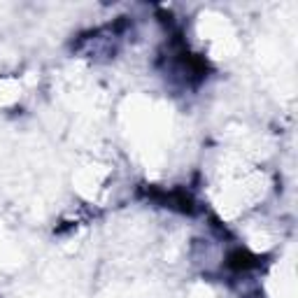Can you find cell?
Listing matches in <instances>:
<instances>
[{"instance_id": "1", "label": "cell", "mask_w": 298, "mask_h": 298, "mask_svg": "<svg viewBox=\"0 0 298 298\" xmlns=\"http://www.w3.org/2000/svg\"><path fill=\"white\" fill-rule=\"evenodd\" d=\"M231 265L233 268H252V265H256V263L247 252H235V254L231 256Z\"/></svg>"}]
</instances>
